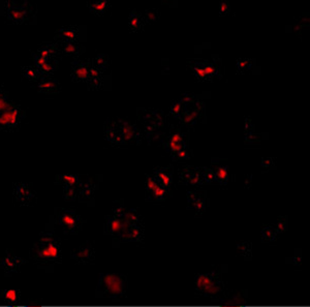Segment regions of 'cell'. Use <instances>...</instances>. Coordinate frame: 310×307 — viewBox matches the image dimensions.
<instances>
[{"label":"cell","mask_w":310,"mask_h":307,"mask_svg":"<svg viewBox=\"0 0 310 307\" xmlns=\"http://www.w3.org/2000/svg\"><path fill=\"white\" fill-rule=\"evenodd\" d=\"M13 101L8 100V97H2L0 98V113L2 111H4L6 108H8L10 105H12Z\"/></svg>","instance_id":"7dc6e473"},{"label":"cell","mask_w":310,"mask_h":307,"mask_svg":"<svg viewBox=\"0 0 310 307\" xmlns=\"http://www.w3.org/2000/svg\"><path fill=\"white\" fill-rule=\"evenodd\" d=\"M84 179V176L79 174H59L55 178L56 184L64 186H79Z\"/></svg>","instance_id":"83f0119b"},{"label":"cell","mask_w":310,"mask_h":307,"mask_svg":"<svg viewBox=\"0 0 310 307\" xmlns=\"http://www.w3.org/2000/svg\"><path fill=\"white\" fill-rule=\"evenodd\" d=\"M13 199L19 206H32L37 202V192L31 183L15 182L13 184Z\"/></svg>","instance_id":"9c48e42d"},{"label":"cell","mask_w":310,"mask_h":307,"mask_svg":"<svg viewBox=\"0 0 310 307\" xmlns=\"http://www.w3.org/2000/svg\"><path fill=\"white\" fill-rule=\"evenodd\" d=\"M209 206V199L205 190H190L187 191V207L194 210L197 218L205 213Z\"/></svg>","instance_id":"5bb4252c"},{"label":"cell","mask_w":310,"mask_h":307,"mask_svg":"<svg viewBox=\"0 0 310 307\" xmlns=\"http://www.w3.org/2000/svg\"><path fill=\"white\" fill-rule=\"evenodd\" d=\"M168 1H171V0H168Z\"/></svg>","instance_id":"681fc988"},{"label":"cell","mask_w":310,"mask_h":307,"mask_svg":"<svg viewBox=\"0 0 310 307\" xmlns=\"http://www.w3.org/2000/svg\"><path fill=\"white\" fill-rule=\"evenodd\" d=\"M203 180H204V184L216 183V178H215L214 170L212 167L203 168Z\"/></svg>","instance_id":"ab89813d"},{"label":"cell","mask_w":310,"mask_h":307,"mask_svg":"<svg viewBox=\"0 0 310 307\" xmlns=\"http://www.w3.org/2000/svg\"><path fill=\"white\" fill-rule=\"evenodd\" d=\"M213 163H215V166L212 164V168L214 170V174L216 178V183L220 185H227L230 180V171L228 166H224L219 164V159H213Z\"/></svg>","instance_id":"4316f807"},{"label":"cell","mask_w":310,"mask_h":307,"mask_svg":"<svg viewBox=\"0 0 310 307\" xmlns=\"http://www.w3.org/2000/svg\"><path fill=\"white\" fill-rule=\"evenodd\" d=\"M139 120L143 128V139L148 143L160 141L165 133V118L163 113L157 110L138 111Z\"/></svg>","instance_id":"3957f363"},{"label":"cell","mask_w":310,"mask_h":307,"mask_svg":"<svg viewBox=\"0 0 310 307\" xmlns=\"http://www.w3.org/2000/svg\"><path fill=\"white\" fill-rule=\"evenodd\" d=\"M275 229L279 234L284 233L289 229V218L287 216H280V218L276 220Z\"/></svg>","instance_id":"60d3db41"},{"label":"cell","mask_w":310,"mask_h":307,"mask_svg":"<svg viewBox=\"0 0 310 307\" xmlns=\"http://www.w3.org/2000/svg\"><path fill=\"white\" fill-rule=\"evenodd\" d=\"M110 6V0H89L88 7L92 14L101 16L105 14Z\"/></svg>","instance_id":"1f68e13d"},{"label":"cell","mask_w":310,"mask_h":307,"mask_svg":"<svg viewBox=\"0 0 310 307\" xmlns=\"http://www.w3.org/2000/svg\"><path fill=\"white\" fill-rule=\"evenodd\" d=\"M7 17L9 20H12L13 22L16 23H21L27 18V9L23 6H18L14 4L12 7L8 8L7 11Z\"/></svg>","instance_id":"d6a6232c"},{"label":"cell","mask_w":310,"mask_h":307,"mask_svg":"<svg viewBox=\"0 0 310 307\" xmlns=\"http://www.w3.org/2000/svg\"><path fill=\"white\" fill-rule=\"evenodd\" d=\"M29 256L35 264L48 272L53 271L55 265L61 263V239L49 226L41 232L38 240L32 245Z\"/></svg>","instance_id":"6da1fadb"},{"label":"cell","mask_w":310,"mask_h":307,"mask_svg":"<svg viewBox=\"0 0 310 307\" xmlns=\"http://www.w3.org/2000/svg\"><path fill=\"white\" fill-rule=\"evenodd\" d=\"M108 62H109L108 57L104 54L97 55L95 58H93V60H91V64L98 68V70H101L102 72H105L107 70Z\"/></svg>","instance_id":"8d00e7d4"},{"label":"cell","mask_w":310,"mask_h":307,"mask_svg":"<svg viewBox=\"0 0 310 307\" xmlns=\"http://www.w3.org/2000/svg\"><path fill=\"white\" fill-rule=\"evenodd\" d=\"M194 156V152L191 149V146H186L181 148L177 152H175L173 155H171L172 159L174 162H184L188 161V159H192Z\"/></svg>","instance_id":"d590c367"},{"label":"cell","mask_w":310,"mask_h":307,"mask_svg":"<svg viewBox=\"0 0 310 307\" xmlns=\"http://www.w3.org/2000/svg\"><path fill=\"white\" fill-rule=\"evenodd\" d=\"M38 55H40L48 59H56L60 55V50L57 44H45L35 52Z\"/></svg>","instance_id":"f1b7e54d"},{"label":"cell","mask_w":310,"mask_h":307,"mask_svg":"<svg viewBox=\"0 0 310 307\" xmlns=\"http://www.w3.org/2000/svg\"><path fill=\"white\" fill-rule=\"evenodd\" d=\"M238 250L240 255H242L246 260H250L252 258V244L250 242H241L238 244Z\"/></svg>","instance_id":"74e56055"},{"label":"cell","mask_w":310,"mask_h":307,"mask_svg":"<svg viewBox=\"0 0 310 307\" xmlns=\"http://www.w3.org/2000/svg\"><path fill=\"white\" fill-rule=\"evenodd\" d=\"M71 258L75 261L76 264H90L95 260V247L94 242L86 241L72 250Z\"/></svg>","instance_id":"e0dca14e"},{"label":"cell","mask_w":310,"mask_h":307,"mask_svg":"<svg viewBox=\"0 0 310 307\" xmlns=\"http://www.w3.org/2000/svg\"><path fill=\"white\" fill-rule=\"evenodd\" d=\"M205 116V102L200 100H194L192 102V109L184 108L180 117V125L182 127H191L197 122H200Z\"/></svg>","instance_id":"8fae6325"},{"label":"cell","mask_w":310,"mask_h":307,"mask_svg":"<svg viewBox=\"0 0 310 307\" xmlns=\"http://www.w3.org/2000/svg\"><path fill=\"white\" fill-rule=\"evenodd\" d=\"M301 260H302V258H301V250L300 249H296L295 254H294V257H293V260L291 261V264H293L295 267L300 266Z\"/></svg>","instance_id":"f6af8a7d"},{"label":"cell","mask_w":310,"mask_h":307,"mask_svg":"<svg viewBox=\"0 0 310 307\" xmlns=\"http://www.w3.org/2000/svg\"><path fill=\"white\" fill-rule=\"evenodd\" d=\"M81 36V28L77 26H64L57 31L55 39L58 42H79Z\"/></svg>","instance_id":"cb8c5ba5"},{"label":"cell","mask_w":310,"mask_h":307,"mask_svg":"<svg viewBox=\"0 0 310 307\" xmlns=\"http://www.w3.org/2000/svg\"><path fill=\"white\" fill-rule=\"evenodd\" d=\"M36 88L39 93L56 94L59 93L61 85L58 80L52 76H42L36 83Z\"/></svg>","instance_id":"d6986e66"},{"label":"cell","mask_w":310,"mask_h":307,"mask_svg":"<svg viewBox=\"0 0 310 307\" xmlns=\"http://www.w3.org/2000/svg\"><path fill=\"white\" fill-rule=\"evenodd\" d=\"M195 294L207 298H215L225 291L224 268L204 274H196L194 278Z\"/></svg>","instance_id":"277c9868"},{"label":"cell","mask_w":310,"mask_h":307,"mask_svg":"<svg viewBox=\"0 0 310 307\" xmlns=\"http://www.w3.org/2000/svg\"><path fill=\"white\" fill-rule=\"evenodd\" d=\"M91 66V61L85 60H75L72 64V79L75 82H85L87 83L89 79V71Z\"/></svg>","instance_id":"ffe728a7"},{"label":"cell","mask_w":310,"mask_h":307,"mask_svg":"<svg viewBox=\"0 0 310 307\" xmlns=\"http://www.w3.org/2000/svg\"><path fill=\"white\" fill-rule=\"evenodd\" d=\"M142 17L144 20V24H145V23H153L155 21H157V19L159 18V11L154 8L149 9L146 10Z\"/></svg>","instance_id":"b9f144b4"},{"label":"cell","mask_w":310,"mask_h":307,"mask_svg":"<svg viewBox=\"0 0 310 307\" xmlns=\"http://www.w3.org/2000/svg\"><path fill=\"white\" fill-rule=\"evenodd\" d=\"M230 9V3L228 0H221L220 2V6H219V10L221 15H226Z\"/></svg>","instance_id":"bcb514c9"},{"label":"cell","mask_w":310,"mask_h":307,"mask_svg":"<svg viewBox=\"0 0 310 307\" xmlns=\"http://www.w3.org/2000/svg\"><path fill=\"white\" fill-rule=\"evenodd\" d=\"M279 233L276 231L274 225H267L262 230V240L266 243H275L277 241Z\"/></svg>","instance_id":"836d02e7"},{"label":"cell","mask_w":310,"mask_h":307,"mask_svg":"<svg viewBox=\"0 0 310 307\" xmlns=\"http://www.w3.org/2000/svg\"><path fill=\"white\" fill-rule=\"evenodd\" d=\"M252 64V60L251 59H246V58H242V59H238L237 61V68L240 73H243L247 71L248 68L251 67Z\"/></svg>","instance_id":"ee69618b"},{"label":"cell","mask_w":310,"mask_h":307,"mask_svg":"<svg viewBox=\"0 0 310 307\" xmlns=\"http://www.w3.org/2000/svg\"><path fill=\"white\" fill-rule=\"evenodd\" d=\"M128 25L131 31L137 32L139 30H141L144 26V20L141 14H139L137 10H134L129 16L128 19Z\"/></svg>","instance_id":"e575fe53"},{"label":"cell","mask_w":310,"mask_h":307,"mask_svg":"<svg viewBox=\"0 0 310 307\" xmlns=\"http://www.w3.org/2000/svg\"><path fill=\"white\" fill-rule=\"evenodd\" d=\"M22 299L20 290H0V300L7 304H17Z\"/></svg>","instance_id":"f546056e"},{"label":"cell","mask_w":310,"mask_h":307,"mask_svg":"<svg viewBox=\"0 0 310 307\" xmlns=\"http://www.w3.org/2000/svg\"><path fill=\"white\" fill-rule=\"evenodd\" d=\"M130 225L125 219L112 213L106 216L104 231L106 234L112 236L114 241L122 242L123 236Z\"/></svg>","instance_id":"30bf717a"},{"label":"cell","mask_w":310,"mask_h":307,"mask_svg":"<svg viewBox=\"0 0 310 307\" xmlns=\"http://www.w3.org/2000/svg\"><path fill=\"white\" fill-rule=\"evenodd\" d=\"M194 77L198 81H211L219 75V66L215 62L195 61L191 65Z\"/></svg>","instance_id":"4fadbf2b"},{"label":"cell","mask_w":310,"mask_h":307,"mask_svg":"<svg viewBox=\"0 0 310 307\" xmlns=\"http://www.w3.org/2000/svg\"><path fill=\"white\" fill-rule=\"evenodd\" d=\"M82 183L78 186V198L81 202H85L90 204V202L94 199L95 191L98 188V182H94L93 178L84 177Z\"/></svg>","instance_id":"ac0fdd59"},{"label":"cell","mask_w":310,"mask_h":307,"mask_svg":"<svg viewBox=\"0 0 310 307\" xmlns=\"http://www.w3.org/2000/svg\"><path fill=\"white\" fill-rule=\"evenodd\" d=\"M261 165L263 168V172L264 171L266 172V171H268V170L275 169L276 168V158H273V157L263 158L262 162H261Z\"/></svg>","instance_id":"7bdbcfd3"},{"label":"cell","mask_w":310,"mask_h":307,"mask_svg":"<svg viewBox=\"0 0 310 307\" xmlns=\"http://www.w3.org/2000/svg\"><path fill=\"white\" fill-rule=\"evenodd\" d=\"M27 261L23 258L18 257L13 249H7L4 255L0 258V269L3 271L5 276H12L20 271Z\"/></svg>","instance_id":"7c38bea8"},{"label":"cell","mask_w":310,"mask_h":307,"mask_svg":"<svg viewBox=\"0 0 310 307\" xmlns=\"http://www.w3.org/2000/svg\"><path fill=\"white\" fill-rule=\"evenodd\" d=\"M33 60H35V65L43 76H52L58 67V61L56 59H48L36 53H33Z\"/></svg>","instance_id":"7402d4cb"},{"label":"cell","mask_w":310,"mask_h":307,"mask_svg":"<svg viewBox=\"0 0 310 307\" xmlns=\"http://www.w3.org/2000/svg\"><path fill=\"white\" fill-rule=\"evenodd\" d=\"M127 290V277L119 273H103L96 288L97 298L122 299Z\"/></svg>","instance_id":"7a4b0ae2"},{"label":"cell","mask_w":310,"mask_h":307,"mask_svg":"<svg viewBox=\"0 0 310 307\" xmlns=\"http://www.w3.org/2000/svg\"><path fill=\"white\" fill-rule=\"evenodd\" d=\"M52 220L55 223L59 224L65 234H79L82 229L85 220L80 214H78L75 210L65 208H55Z\"/></svg>","instance_id":"5b68a950"},{"label":"cell","mask_w":310,"mask_h":307,"mask_svg":"<svg viewBox=\"0 0 310 307\" xmlns=\"http://www.w3.org/2000/svg\"><path fill=\"white\" fill-rule=\"evenodd\" d=\"M57 44L60 52L69 57H75L76 58L84 52V48L78 42H58Z\"/></svg>","instance_id":"484cf974"},{"label":"cell","mask_w":310,"mask_h":307,"mask_svg":"<svg viewBox=\"0 0 310 307\" xmlns=\"http://www.w3.org/2000/svg\"><path fill=\"white\" fill-rule=\"evenodd\" d=\"M105 139L112 146L120 147L123 146L122 140L119 133V131L117 129V125L115 122V119H109L107 120L105 124Z\"/></svg>","instance_id":"603a6c76"},{"label":"cell","mask_w":310,"mask_h":307,"mask_svg":"<svg viewBox=\"0 0 310 307\" xmlns=\"http://www.w3.org/2000/svg\"><path fill=\"white\" fill-rule=\"evenodd\" d=\"M190 140L191 130L180 125V127L171 128L169 132H165L159 142L163 149L170 155H173L181 148L190 146Z\"/></svg>","instance_id":"8992f818"},{"label":"cell","mask_w":310,"mask_h":307,"mask_svg":"<svg viewBox=\"0 0 310 307\" xmlns=\"http://www.w3.org/2000/svg\"><path fill=\"white\" fill-rule=\"evenodd\" d=\"M25 115V110L13 101L12 105L0 113V132H13L17 131Z\"/></svg>","instance_id":"52a82bcc"},{"label":"cell","mask_w":310,"mask_h":307,"mask_svg":"<svg viewBox=\"0 0 310 307\" xmlns=\"http://www.w3.org/2000/svg\"><path fill=\"white\" fill-rule=\"evenodd\" d=\"M179 183L184 185H203V167H194L187 166L183 169H180L178 172Z\"/></svg>","instance_id":"2e32d148"},{"label":"cell","mask_w":310,"mask_h":307,"mask_svg":"<svg viewBox=\"0 0 310 307\" xmlns=\"http://www.w3.org/2000/svg\"><path fill=\"white\" fill-rule=\"evenodd\" d=\"M22 76L29 83L36 84L39 80L43 76L36 65H27L22 70Z\"/></svg>","instance_id":"4dcf8cb0"},{"label":"cell","mask_w":310,"mask_h":307,"mask_svg":"<svg viewBox=\"0 0 310 307\" xmlns=\"http://www.w3.org/2000/svg\"><path fill=\"white\" fill-rule=\"evenodd\" d=\"M145 187L146 200L150 202H162L171 196V193L162 185H160L152 175L146 176Z\"/></svg>","instance_id":"9a60e30c"},{"label":"cell","mask_w":310,"mask_h":307,"mask_svg":"<svg viewBox=\"0 0 310 307\" xmlns=\"http://www.w3.org/2000/svg\"><path fill=\"white\" fill-rule=\"evenodd\" d=\"M117 129L119 131L121 140L123 146L140 144L143 140V133L141 129L134 122L126 118H116L115 119Z\"/></svg>","instance_id":"ba28073f"},{"label":"cell","mask_w":310,"mask_h":307,"mask_svg":"<svg viewBox=\"0 0 310 307\" xmlns=\"http://www.w3.org/2000/svg\"><path fill=\"white\" fill-rule=\"evenodd\" d=\"M86 84L88 85V87H89V89H93V90L102 89L105 84L104 72L98 70V68H96L95 66L91 64L90 71H89V79H88Z\"/></svg>","instance_id":"d4e9b609"},{"label":"cell","mask_w":310,"mask_h":307,"mask_svg":"<svg viewBox=\"0 0 310 307\" xmlns=\"http://www.w3.org/2000/svg\"><path fill=\"white\" fill-rule=\"evenodd\" d=\"M183 110H184V102L180 98L178 100H176L175 102H173V105L171 106V109H170V114L174 118L178 119L182 114Z\"/></svg>","instance_id":"f35d334b"},{"label":"cell","mask_w":310,"mask_h":307,"mask_svg":"<svg viewBox=\"0 0 310 307\" xmlns=\"http://www.w3.org/2000/svg\"><path fill=\"white\" fill-rule=\"evenodd\" d=\"M2 97H8V92L2 85H0V98Z\"/></svg>","instance_id":"c3c4849f"},{"label":"cell","mask_w":310,"mask_h":307,"mask_svg":"<svg viewBox=\"0 0 310 307\" xmlns=\"http://www.w3.org/2000/svg\"><path fill=\"white\" fill-rule=\"evenodd\" d=\"M155 180H156L160 185H162L165 189H167L171 195L174 186V178H173V169L171 167L162 168L157 167L153 170V175Z\"/></svg>","instance_id":"44dd1931"}]
</instances>
